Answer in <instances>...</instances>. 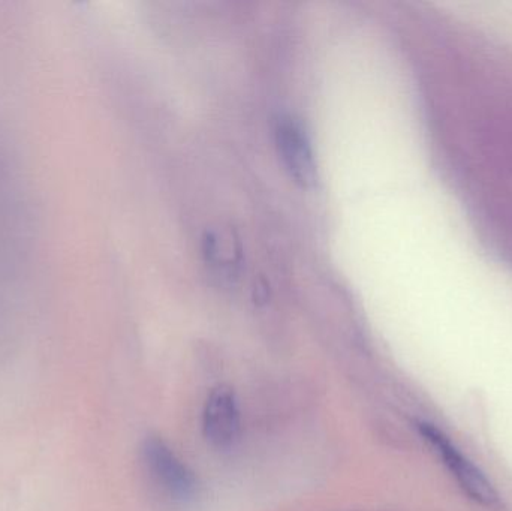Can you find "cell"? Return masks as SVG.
<instances>
[{
    "instance_id": "obj_4",
    "label": "cell",
    "mask_w": 512,
    "mask_h": 511,
    "mask_svg": "<svg viewBox=\"0 0 512 511\" xmlns=\"http://www.w3.org/2000/svg\"><path fill=\"white\" fill-rule=\"evenodd\" d=\"M276 144L289 176L303 188H312L318 179L315 156L306 132L292 117L277 120Z\"/></svg>"
},
{
    "instance_id": "obj_3",
    "label": "cell",
    "mask_w": 512,
    "mask_h": 511,
    "mask_svg": "<svg viewBox=\"0 0 512 511\" xmlns=\"http://www.w3.org/2000/svg\"><path fill=\"white\" fill-rule=\"evenodd\" d=\"M242 431L239 401L230 386L215 387L203 410V435L216 449H230Z\"/></svg>"
},
{
    "instance_id": "obj_1",
    "label": "cell",
    "mask_w": 512,
    "mask_h": 511,
    "mask_svg": "<svg viewBox=\"0 0 512 511\" xmlns=\"http://www.w3.org/2000/svg\"><path fill=\"white\" fill-rule=\"evenodd\" d=\"M420 434L435 449V452L441 456V459H444L445 465L453 473V476L456 477L460 488L475 503L481 504V506L487 507V509H493V507L498 506L499 497L492 483L487 480V477L469 459H466L459 452V449L448 440L444 432L439 431L438 428L429 425V423H421Z\"/></svg>"
},
{
    "instance_id": "obj_2",
    "label": "cell",
    "mask_w": 512,
    "mask_h": 511,
    "mask_svg": "<svg viewBox=\"0 0 512 511\" xmlns=\"http://www.w3.org/2000/svg\"><path fill=\"white\" fill-rule=\"evenodd\" d=\"M143 458L153 479L176 500H194L198 495L197 477L194 471L179 459L167 443L159 437L144 441Z\"/></svg>"
}]
</instances>
